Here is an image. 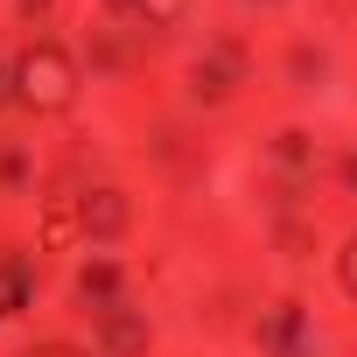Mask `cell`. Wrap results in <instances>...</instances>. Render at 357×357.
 I'll return each mask as SVG.
<instances>
[{"mask_svg": "<svg viewBox=\"0 0 357 357\" xmlns=\"http://www.w3.org/2000/svg\"><path fill=\"white\" fill-rule=\"evenodd\" d=\"M0 98H15V84H8V70H0Z\"/></svg>", "mask_w": 357, "mask_h": 357, "instance_id": "obj_6", "label": "cell"}, {"mask_svg": "<svg viewBox=\"0 0 357 357\" xmlns=\"http://www.w3.org/2000/svg\"><path fill=\"white\" fill-rule=\"evenodd\" d=\"M98 343H105V357H147L154 329H147L133 308H105V315H98Z\"/></svg>", "mask_w": 357, "mask_h": 357, "instance_id": "obj_2", "label": "cell"}, {"mask_svg": "<svg viewBox=\"0 0 357 357\" xmlns=\"http://www.w3.org/2000/svg\"><path fill=\"white\" fill-rule=\"evenodd\" d=\"M336 273H343V287H350V294H357V238H350V245H343V259H336Z\"/></svg>", "mask_w": 357, "mask_h": 357, "instance_id": "obj_5", "label": "cell"}, {"mask_svg": "<svg viewBox=\"0 0 357 357\" xmlns=\"http://www.w3.org/2000/svg\"><path fill=\"white\" fill-rule=\"evenodd\" d=\"M15 98H22L29 112H63V105L77 98V70H70V56H63L56 43H29L22 63H15Z\"/></svg>", "mask_w": 357, "mask_h": 357, "instance_id": "obj_1", "label": "cell"}, {"mask_svg": "<svg viewBox=\"0 0 357 357\" xmlns=\"http://www.w3.org/2000/svg\"><path fill=\"white\" fill-rule=\"evenodd\" d=\"M140 8H147L154 22H183V8H190V0H140Z\"/></svg>", "mask_w": 357, "mask_h": 357, "instance_id": "obj_4", "label": "cell"}, {"mask_svg": "<svg viewBox=\"0 0 357 357\" xmlns=\"http://www.w3.org/2000/svg\"><path fill=\"white\" fill-rule=\"evenodd\" d=\"M119 225H126V211H119V190H91V197H84V231H105V238H112Z\"/></svg>", "mask_w": 357, "mask_h": 357, "instance_id": "obj_3", "label": "cell"}]
</instances>
